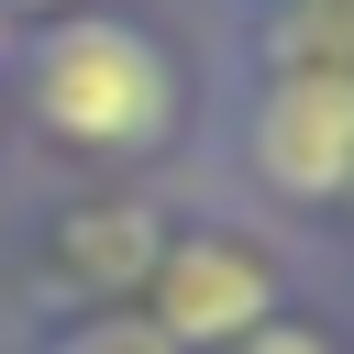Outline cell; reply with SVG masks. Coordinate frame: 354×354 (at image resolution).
I'll return each mask as SVG.
<instances>
[{
    "label": "cell",
    "mask_w": 354,
    "mask_h": 354,
    "mask_svg": "<svg viewBox=\"0 0 354 354\" xmlns=\"http://www.w3.org/2000/svg\"><path fill=\"white\" fill-rule=\"evenodd\" d=\"M33 111L66 144H155L166 133V55L133 22H66L33 55Z\"/></svg>",
    "instance_id": "cell-1"
},
{
    "label": "cell",
    "mask_w": 354,
    "mask_h": 354,
    "mask_svg": "<svg viewBox=\"0 0 354 354\" xmlns=\"http://www.w3.org/2000/svg\"><path fill=\"white\" fill-rule=\"evenodd\" d=\"M254 166H266V188H288V199L354 188V77H343V66L277 77L266 111H254Z\"/></svg>",
    "instance_id": "cell-2"
},
{
    "label": "cell",
    "mask_w": 354,
    "mask_h": 354,
    "mask_svg": "<svg viewBox=\"0 0 354 354\" xmlns=\"http://www.w3.org/2000/svg\"><path fill=\"white\" fill-rule=\"evenodd\" d=\"M266 310H277L266 254H243L221 232H188V243L155 254V332L166 343H243Z\"/></svg>",
    "instance_id": "cell-3"
},
{
    "label": "cell",
    "mask_w": 354,
    "mask_h": 354,
    "mask_svg": "<svg viewBox=\"0 0 354 354\" xmlns=\"http://www.w3.org/2000/svg\"><path fill=\"white\" fill-rule=\"evenodd\" d=\"M66 354H177V343H166L155 321H88V332H77Z\"/></svg>",
    "instance_id": "cell-4"
},
{
    "label": "cell",
    "mask_w": 354,
    "mask_h": 354,
    "mask_svg": "<svg viewBox=\"0 0 354 354\" xmlns=\"http://www.w3.org/2000/svg\"><path fill=\"white\" fill-rule=\"evenodd\" d=\"M232 354H332V343H321V332H299V321H254Z\"/></svg>",
    "instance_id": "cell-5"
}]
</instances>
